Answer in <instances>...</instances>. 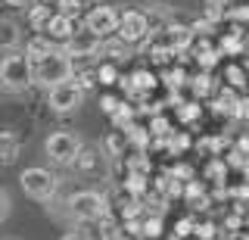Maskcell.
Wrapping results in <instances>:
<instances>
[{"mask_svg":"<svg viewBox=\"0 0 249 240\" xmlns=\"http://www.w3.org/2000/svg\"><path fill=\"white\" fill-rule=\"evenodd\" d=\"M119 22H122V10L115 3H100L84 16V28H90L93 35L100 37H109L119 32Z\"/></svg>","mask_w":249,"mask_h":240,"instance_id":"8","label":"cell"},{"mask_svg":"<svg viewBox=\"0 0 249 240\" xmlns=\"http://www.w3.org/2000/svg\"><path fill=\"white\" fill-rule=\"evenodd\" d=\"M75 168H78L81 175H100V172H103V159H100V153H97V150L84 147L81 156H78V162H75Z\"/></svg>","mask_w":249,"mask_h":240,"instance_id":"14","label":"cell"},{"mask_svg":"<svg viewBox=\"0 0 249 240\" xmlns=\"http://www.w3.org/2000/svg\"><path fill=\"white\" fill-rule=\"evenodd\" d=\"M59 13H66V16H75V19H84V10L78 6V0H59Z\"/></svg>","mask_w":249,"mask_h":240,"instance_id":"24","label":"cell"},{"mask_svg":"<svg viewBox=\"0 0 249 240\" xmlns=\"http://www.w3.org/2000/svg\"><path fill=\"white\" fill-rule=\"evenodd\" d=\"M193 240H199V237H193Z\"/></svg>","mask_w":249,"mask_h":240,"instance_id":"32","label":"cell"},{"mask_svg":"<svg viewBox=\"0 0 249 240\" xmlns=\"http://www.w3.org/2000/svg\"><path fill=\"white\" fill-rule=\"evenodd\" d=\"M224 22L233 28H243V32H249V6L246 3H237L228 10V16H224Z\"/></svg>","mask_w":249,"mask_h":240,"instance_id":"17","label":"cell"},{"mask_svg":"<svg viewBox=\"0 0 249 240\" xmlns=\"http://www.w3.org/2000/svg\"><path fill=\"white\" fill-rule=\"evenodd\" d=\"M19 187L28 193V197H35V200H41V203H47V200H53L56 197V190H59V178L53 175V172H47V168H25V172L19 175Z\"/></svg>","mask_w":249,"mask_h":240,"instance_id":"5","label":"cell"},{"mask_svg":"<svg viewBox=\"0 0 249 240\" xmlns=\"http://www.w3.org/2000/svg\"><path fill=\"white\" fill-rule=\"evenodd\" d=\"M84 94H88V91H84L75 78H72V81H62V84H56V88L47 91V106H50L53 112H59V115L75 112L78 106H81Z\"/></svg>","mask_w":249,"mask_h":240,"instance_id":"7","label":"cell"},{"mask_svg":"<svg viewBox=\"0 0 249 240\" xmlns=\"http://www.w3.org/2000/svg\"><path fill=\"white\" fill-rule=\"evenodd\" d=\"M162 234V222H159V215H153V219H143V237L146 240H156Z\"/></svg>","mask_w":249,"mask_h":240,"instance_id":"22","label":"cell"},{"mask_svg":"<svg viewBox=\"0 0 249 240\" xmlns=\"http://www.w3.org/2000/svg\"><path fill=\"white\" fill-rule=\"evenodd\" d=\"M16 156H19V134L13 128H6L0 134V159H3V166H13Z\"/></svg>","mask_w":249,"mask_h":240,"instance_id":"13","label":"cell"},{"mask_svg":"<svg viewBox=\"0 0 249 240\" xmlns=\"http://www.w3.org/2000/svg\"><path fill=\"white\" fill-rule=\"evenodd\" d=\"M10 240H13V237H10Z\"/></svg>","mask_w":249,"mask_h":240,"instance_id":"33","label":"cell"},{"mask_svg":"<svg viewBox=\"0 0 249 240\" xmlns=\"http://www.w3.org/2000/svg\"><path fill=\"white\" fill-rule=\"evenodd\" d=\"M100 106H103V112H106V115H112V112L122 106V97H115V94H103V97H100Z\"/></svg>","mask_w":249,"mask_h":240,"instance_id":"25","label":"cell"},{"mask_svg":"<svg viewBox=\"0 0 249 240\" xmlns=\"http://www.w3.org/2000/svg\"><path fill=\"white\" fill-rule=\"evenodd\" d=\"M190 88H193V94H196V97L212 94V75L199 69V75H193V78H190Z\"/></svg>","mask_w":249,"mask_h":240,"instance_id":"19","label":"cell"},{"mask_svg":"<svg viewBox=\"0 0 249 240\" xmlns=\"http://www.w3.org/2000/svg\"><path fill=\"white\" fill-rule=\"evenodd\" d=\"M10 6H25V3H31V0H6Z\"/></svg>","mask_w":249,"mask_h":240,"instance_id":"30","label":"cell"},{"mask_svg":"<svg viewBox=\"0 0 249 240\" xmlns=\"http://www.w3.org/2000/svg\"><path fill=\"white\" fill-rule=\"evenodd\" d=\"M124 141H128V134H124V131H115V134H109V137H106V153H109L112 159H119L122 150H124Z\"/></svg>","mask_w":249,"mask_h":240,"instance_id":"20","label":"cell"},{"mask_svg":"<svg viewBox=\"0 0 249 240\" xmlns=\"http://www.w3.org/2000/svg\"><path fill=\"white\" fill-rule=\"evenodd\" d=\"M72 78H75V59L66 53V47H56L53 53H47L44 59L35 63V84H41L47 91Z\"/></svg>","mask_w":249,"mask_h":240,"instance_id":"2","label":"cell"},{"mask_svg":"<svg viewBox=\"0 0 249 240\" xmlns=\"http://www.w3.org/2000/svg\"><path fill=\"white\" fill-rule=\"evenodd\" d=\"M84 25V19H75V16H66V13H56V19L50 22V28H47L44 35H50L53 41L59 44V47H66L69 41L78 35V28Z\"/></svg>","mask_w":249,"mask_h":240,"instance_id":"10","label":"cell"},{"mask_svg":"<svg viewBox=\"0 0 249 240\" xmlns=\"http://www.w3.org/2000/svg\"><path fill=\"white\" fill-rule=\"evenodd\" d=\"M100 3H103V0H78V6L84 10V16H88V13L93 10V6H100Z\"/></svg>","mask_w":249,"mask_h":240,"instance_id":"28","label":"cell"},{"mask_svg":"<svg viewBox=\"0 0 249 240\" xmlns=\"http://www.w3.org/2000/svg\"><path fill=\"white\" fill-rule=\"evenodd\" d=\"M193 237H199V240H221L218 237V224H212V222H196Z\"/></svg>","mask_w":249,"mask_h":240,"instance_id":"21","label":"cell"},{"mask_svg":"<svg viewBox=\"0 0 249 240\" xmlns=\"http://www.w3.org/2000/svg\"><path fill=\"white\" fill-rule=\"evenodd\" d=\"M62 240H88V234H84V231L78 228V231H69V234L62 237Z\"/></svg>","mask_w":249,"mask_h":240,"instance_id":"29","label":"cell"},{"mask_svg":"<svg viewBox=\"0 0 249 240\" xmlns=\"http://www.w3.org/2000/svg\"><path fill=\"white\" fill-rule=\"evenodd\" d=\"M112 125L115 128H131V125H134V106L122 100V106L112 112Z\"/></svg>","mask_w":249,"mask_h":240,"instance_id":"18","label":"cell"},{"mask_svg":"<svg viewBox=\"0 0 249 240\" xmlns=\"http://www.w3.org/2000/svg\"><path fill=\"white\" fill-rule=\"evenodd\" d=\"M66 206L75 222H100L109 212V200L97 190H78L66 200Z\"/></svg>","mask_w":249,"mask_h":240,"instance_id":"3","label":"cell"},{"mask_svg":"<svg viewBox=\"0 0 249 240\" xmlns=\"http://www.w3.org/2000/svg\"><path fill=\"white\" fill-rule=\"evenodd\" d=\"M199 112H202L199 103H193V100H190V103H181V110H178V119H181V122H193Z\"/></svg>","mask_w":249,"mask_h":240,"instance_id":"23","label":"cell"},{"mask_svg":"<svg viewBox=\"0 0 249 240\" xmlns=\"http://www.w3.org/2000/svg\"><path fill=\"white\" fill-rule=\"evenodd\" d=\"M224 81L231 84V88H237V91H243L246 84H249V72L240 63H231V66H224Z\"/></svg>","mask_w":249,"mask_h":240,"instance_id":"16","label":"cell"},{"mask_svg":"<svg viewBox=\"0 0 249 240\" xmlns=\"http://www.w3.org/2000/svg\"><path fill=\"white\" fill-rule=\"evenodd\" d=\"M10 209H13V197H10V190H0V219H10Z\"/></svg>","mask_w":249,"mask_h":240,"instance_id":"26","label":"cell"},{"mask_svg":"<svg viewBox=\"0 0 249 240\" xmlns=\"http://www.w3.org/2000/svg\"><path fill=\"white\" fill-rule=\"evenodd\" d=\"M97 78L103 88H112V84H119L122 81V72H119V63L115 59H103V63L97 66Z\"/></svg>","mask_w":249,"mask_h":240,"instance_id":"15","label":"cell"},{"mask_svg":"<svg viewBox=\"0 0 249 240\" xmlns=\"http://www.w3.org/2000/svg\"><path fill=\"white\" fill-rule=\"evenodd\" d=\"M246 50H249V32H246Z\"/></svg>","mask_w":249,"mask_h":240,"instance_id":"31","label":"cell"},{"mask_svg":"<svg viewBox=\"0 0 249 240\" xmlns=\"http://www.w3.org/2000/svg\"><path fill=\"white\" fill-rule=\"evenodd\" d=\"M162 37V41L168 44L175 53H190L193 47V41H196V28H190V25H181V22H168L162 32H156Z\"/></svg>","mask_w":249,"mask_h":240,"instance_id":"9","label":"cell"},{"mask_svg":"<svg viewBox=\"0 0 249 240\" xmlns=\"http://www.w3.org/2000/svg\"><path fill=\"white\" fill-rule=\"evenodd\" d=\"M150 35H153V25H150L146 10H122V22H119L115 37H122L128 47H137V44H143Z\"/></svg>","mask_w":249,"mask_h":240,"instance_id":"6","label":"cell"},{"mask_svg":"<svg viewBox=\"0 0 249 240\" xmlns=\"http://www.w3.org/2000/svg\"><path fill=\"white\" fill-rule=\"evenodd\" d=\"M237 119L249 122V97H240V103H237Z\"/></svg>","mask_w":249,"mask_h":240,"instance_id":"27","label":"cell"},{"mask_svg":"<svg viewBox=\"0 0 249 240\" xmlns=\"http://www.w3.org/2000/svg\"><path fill=\"white\" fill-rule=\"evenodd\" d=\"M35 84V59L25 50H6L0 59V88L6 94H19Z\"/></svg>","mask_w":249,"mask_h":240,"instance_id":"1","label":"cell"},{"mask_svg":"<svg viewBox=\"0 0 249 240\" xmlns=\"http://www.w3.org/2000/svg\"><path fill=\"white\" fill-rule=\"evenodd\" d=\"M19 41H22V35H19V25H16L13 19H0V50H19Z\"/></svg>","mask_w":249,"mask_h":240,"instance_id":"12","label":"cell"},{"mask_svg":"<svg viewBox=\"0 0 249 240\" xmlns=\"http://www.w3.org/2000/svg\"><path fill=\"white\" fill-rule=\"evenodd\" d=\"M44 150H47V156H50L53 166H75L78 156H81V150H84V144L72 131H53L44 141Z\"/></svg>","mask_w":249,"mask_h":240,"instance_id":"4","label":"cell"},{"mask_svg":"<svg viewBox=\"0 0 249 240\" xmlns=\"http://www.w3.org/2000/svg\"><path fill=\"white\" fill-rule=\"evenodd\" d=\"M56 47H59V44L53 41L50 35H37V32H35V35H31L28 41H25V53H28L31 59H35V63H37V59H44L47 53H53Z\"/></svg>","mask_w":249,"mask_h":240,"instance_id":"11","label":"cell"}]
</instances>
